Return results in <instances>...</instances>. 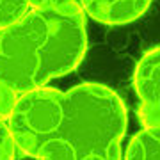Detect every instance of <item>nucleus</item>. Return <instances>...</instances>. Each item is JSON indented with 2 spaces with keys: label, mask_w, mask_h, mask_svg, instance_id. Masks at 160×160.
<instances>
[{
  "label": "nucleus",
  "mask_w": 160,
  "mask_h": 160,
  "mask_svg": "<svg viewBox=\"0 0 160 160\" xmlns=\"http://www.w3.org/2000/svg\"><path fill=\"white\" fill-rule=\"evenodd\" d=\"M87 52L86 16L78 4L29 9L0 30V82L18 94L46 87L78 68Z\"/></svg>",
  "instance_id": "obj_1"
},
{
  "label": "nucleus",
  "mask_w": 160,
  "mask_h": 160,
  "mask_svg": "<svg viewBox=\"0 0 160 160\" xmlns=\"http://www.w3.org/2000/svg\"><path fill=\"white\" fill-rule=\"evenodd\" d=\"M128 112L119 94L94 82L64 92V112L36 160H121Z\"/></svg>",
  "instance_id": "obj_2"
},
{
  "label": "nucleus",
  "mask_w": 160,
  "mask_h": 160,
  "mask_svg": "<svg viewBox=\"0 0 160 160\" xmlns=\"http://www.w3.org/2000/svg\"><path fill=\"white\" fill-rule=\"evenodd\" d=\"M64 112V92L55 87H41L20 94L7 126L12 139L25 155L38 157L61 125Z\"/></svg>",
  "instance_id": "obj_3"
},
{
  "label": "nucleus",
  "mask_w": 160,
  "mask_h": 160,
  "mask_svg": "<svg viewBox=\"0 0 160 160\" xmlns=\"http://www.w3.org/2000/svg\"><path fill=\"white\" fill-rule=\"evenodd\" d=\"M133 87L139 98L137 116L141 125L160 126V46H155L137 61Z\"/></svg>",
  "instance_id": "obj_4"
},
{
  "label": "nucleus",
  "mask_w": 160,
  "mask_h": 160,
  "mask_svg": "<svg viewBox=\"0 0 160 160\" xmlns=\"http://www.w3.org/2000/svg\"><path fill=\"white\" fill-rule=\"evenodd\" d=\"M153 0H78L89 18L105 25H126L139 20Z\"/></svg>",
  "instance_id": "obj_5"
},
{
  "label": "nucleus",
  "mask_w": 160,
  "mask_h": 160,
  "mask_svg": "<svg viewBox=\"0 0 160 160\" xmlns=\"http://www.w3.org/2000/svg\"><path fill=\"white\" fill-rule=\"evenodd\" d=\"M125 160H160V126H144L128 142Z\"/></svg>",
  "instance_id": "obj_6"
},
{
  "label": "nucleus",
  "mask_w": 160,
  "mask_h": 160,
  "mask_svg": "<svg viewBox=\"0 0 160 160\" xmlns=\"http://www.w3.org/2000/svg\"><path fill=\"white\" fill-rule=\"evenodd\" d=\"M30 9L27 0H0V30L18 22Z\"/></svg>",
  "instance_id": "obj_7"
},
{
  "label": "nucleus",
  "mask_w": 160,
  "mask_h": 160,
  "mask_svg": "<svg viewBox=\"0 0 160 160\" xmlns=\"http://www.w3.org/2000/svg\"><path fill=\"white\" fill-rule=\"evenodd\" d=\"M18 92L9 87L7 84L0 82V121H7L11 118L12 110L16 107L18 102Z\"/></svg>",
  "instance_id": "obj_8"
},
{
  "label": "nucleus",
  "mask_w": 160,
  "mask_h": 160,
  "mask_svg": "<svg viewBox=\"0 0 160 160\" xmlns=\"http://www.w3.org/2000/svg\"><path fill=\"white\" fill-rule=\"evenodd\" d=\"M16 142L6 121H0V160H14Z\"/></svg>",
  "instance_id": "obj_9"
},
{
  "label": "nucleus",
  "mask_w": 160,
  "mask_h": 160,
  "mask_svg": "<svg viewBox=\"0 0 160 160\" xmlns=\"http://www.w3.org/2000/svg\"><path fill=\"white\" fill-rule=\"evenodd\" d=\"M30 9H62L73 4H78V0H27Z\"/></svg>",
  "instance_id": "obj_10"
}]
</instances>
